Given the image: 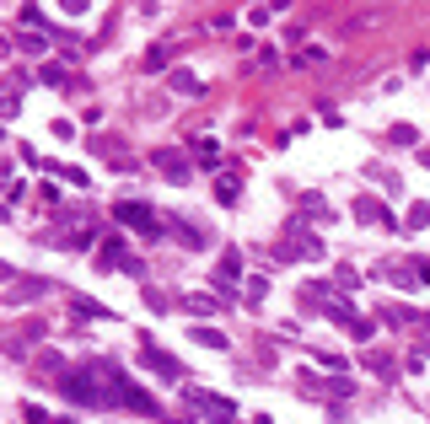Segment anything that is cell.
<instances>
[{"label": "cell", "instance_id": "6da1fadb", "mask_svg": "<svg viewBox=\"0 0 430 424\" xmlns=\"http://www.w3.org/2000/svg\"><path fill=\"white\" fill-rule=\"evenodd\" d=\"M119 215H124V221H135V226H151V215H145V210H135V204H124Z\"/></svg>", "mask_w": 430, "mask_h": 424}]
</instances>
